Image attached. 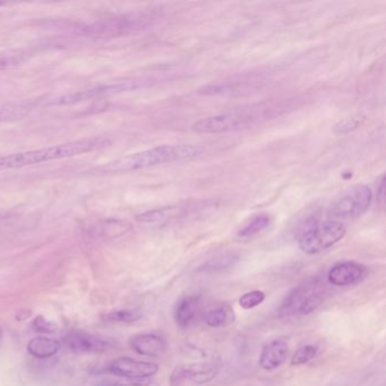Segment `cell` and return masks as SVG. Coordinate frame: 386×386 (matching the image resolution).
<instances>
[{
  "label": "cell",
  "instance_id": "6da1fadb",
  "mask_svg": "<svg viewBox=\"0 0 386 386\" xmlns=\"http://www.w3.org/2000/svg\"><path fill=\"white\" fill-rule=\"evenodd\" d=\"M299 100L296 97H286L248 104L196 121L193 124L192 130L200 134H221L248 130L291 111L297 108Z\"/></svg>",
  "mask_w": 386,
  "mask_h": 386
},
{
  "label": "cell",
  "instance_id": "7a4b0ae2",
  "mask_svg": "<svg viewBox=\"0 0 386 386\" xmlns=\"http://www.w3.org/2000/svg\"><path fill=\"white\" fill-rule=\"evenodd\" d=\"M110 144L111 141L106 137H91V139L67 142L64 144L53 145L49 148L8 154V156H0V171L23 168L27 165L48 163L53 160L67 159L81 154L102 150L110 146Z\"/></svg>",
  "mask_w": 386,
  "mask_h": 386
},
{
  "label": "cell",
  "instance_id": "3957f363",
  "mask_svg": "<svg viewBox=\"0 0 386 386\" xmlns=\"http://www.w3.org/2000/svg\"><path fill=\"white\" fill-rule=\"evenodd\" d=\"M203 146L195 144L161 145L156 148L128 154L104 167L106 172H126L150 168L165 163H179L202 156Z\"/></svg>",
  "mask_w": 386,
  "mask_h": 386
},
{
  "label": "cell",
  "instance_id": "277c9868",
  "mask_svg": "<svg viewBox=\"0 0 386 386\" xmlns=\"http://www.w3.org/2000/svg\"><path fill=\"white\" fill-rule=\"evenodd\" d=\"M152 20V16L146 13H134L69 29L77 36L86 38H116L144 29Z\"/></svg>",
  "mask_w": 386,
  "mask_h": 386
},
{
  "label": "cell",
  "instance_id": "5b68a950",
  "mask_svg": "<svg viewBox=\"0 0 386 386\" xmlns=\"http://www.w3.org/2000/svg\"><path fill=\"white\" fill-rule=\"evenodd\" d=\"M326 289L319 279H308L287 296L280 308L282 317L306 316L315 312L325 299Z\"/></svg>",
  "mask_w": 386,
  "mask_h": 386
},
{
  "label": "cell",
  "instance_id": "8992f818",
  "mask_svg": "<svg viewBox=\"0 0 386 386\" xmlns=\"http://www.w3.org/2000/svg\"><path fill=\"white\" fill-rule=\"evenodd\" d=\"M345 224L336 220L310 221L306 224L298 238V246L308 255H315L326 251L345 238Z\"/></svg>",
  "mask_w": 386,
  "mask_h": 386
},
{
  "label": "cell",
  "instance_id": "52a82bcc",
  "mask_svg": "<svg viewBox=\"0 0 386 386\" xmlns=\"http://www.w3.org/2000/svg\"><path fill=\"white\" fill-rule=\"evenodd\" d=\"M149 83H150V81L146 80V78H132V80L121 81V82L99 86V88H95V89L76 92V93L53 95V97L41 99L39 101V104L41 106H68V104H78L82 101L91 100V99H97V97L135 91V90L148 85Z\"/></svg>",
  "mask_w": 386,
  "mask_h": 386
},
{
  "label": "cell",
  "instance_id": "ba28073f",
  "mask_svg": "<svg viewBox=\"0 0 386 386\" xmlns=\"http://www.w3.org/2000/svg\"><path fill=\"white\" fill-rule=\"evenodd\" d=\"M268 77L262 73H249V74L237 75L226 78L220 82L211 83L198 90L203 95H223V97H236L255 93L268 85Z\"/></svg>",
  "mask_w": 386,
  "mask_h": 386
},
{
  "label": "cell",
  "instance_id": "9c48e42d",
  "mask_svg": "<svg viewBox=\"0 0 386 386\" xmlns=\"http://www.w3.org/2000/svg\"><path fill=\"white\" fill-rule=\"evenodd\" d=\"M373 193L368 186L356 185L336 198L331 205L330 214L334 218H357L369 209Z\"/></svg>",
  "mask_w": 386,
  "mask_h": 386
},
{
  "label": "cell",
  "instance_id": "30bf717a",
  "mask_svg": "<svg viewBox=\"0 0 386 386\" xmlns=\"http://www.w3.org/2000/svg\"><path fill=\"white\" fill-rule=\"evenodd\" d=\"M109 371L120 378H149L159 371V365L151 361H139L128 357H120L112 361Z\"/></svg>",
  "mask_w": 386,
  "mask_h": 386
},
{
  "label": "cell",
  "instance_id": "8fae6325",
  "mask_svg": "<svg viewBox=\"0 0 386 386\" xmlns=\"http://www.w3.org/2000/svg\"><path fill=\"white\" fill-rule=\"evenodd\" d=\"M367 275V268L354 261H345L334 264L327 272V281L336 287L354 286L361 282Z\"/></svg>",
  "mask_w": 386,
  "mask_h": 386
},
{
  "label": "cell",
  "instance_id": "7c38bea8",
  "mask_svg": "<svg viewBox=\"0 0 386 386\" xmlns=\"http://www.w3.org/2000/svg\"><path fill=\"white\" fill-rule=\"evenodd\" d=\"M65 343L69 350L78 354H100L111 348L108 340L82 331L71 332L66 336Z\"/></svg>",
  "mask_w": 386,
  "mask_h": 386
},
{
  "label": "cell",
  "instance_id": "4fadbf2b",
  "mask_svg": "<svg viewBox=\"0 0 386 386\" xmlns=\"http://www.w3.org/2000/svg\"><path fill=\"white\" fill-rule=\"evenodd\" d=\"M218 366L214 364H198V365L183 366L178 367L172 374V384L179 385V384L191 380L193 383L202 384L207 383L212 380L218 375Z\"/></svg>",
  "mask_w": 386,
  "mask_h": 386
},
{
  "label": "cell",
  "instance_id": "5bb4252c",
  "mask_svg": "<svg viewBox=\"0 0 386 386\" xmlns=\"http://www.w3.org/2000/svg\"><path fill=\"white\" fill-rule=\"evenodd\" d=\"M130 348L136 354L146 357H159L168 349V343L156 333H141L134 336L130 341Z\"/></svg>",
  "mask_w": 386,
  "mask_h": 386
},
{
  "label": "cell",
  "instance_id": "9a60e30c",
  "mask_svg": "<svg viewBox=\"0 0 386 386\" xmlns=\"http://www.w3.org/2000/svg\"><path fill=\"white\" fill-rule=\"evenodd\" d=\"M288 351H289V347L284 340L277 339L268 342L261 352V367L264 371H275L286 361Z\"/></svg>",
  "mask_w": 386,
  "mask_h": 386
},
{
  "label": "cell",
  "instance_id": "2e32d148",
  "mask_svg": "<svg viewBox=\"0 0 386 386\" xmlns=\"http://www.w3.org/2000/svg\"><path fill=\"white\" fill-rule=\"evenodd\" d=\"M201 306L200 296H185L178 301L174 310V319L181 329H186L194 323Z\"/></svg>",
  "mask_w": 386,
  "mask_h": 386
},
{
  "label": "cell",
  "instance_id": "e0dca14e",
  "mask_svg": "<svg viewBox=\"0 0 386 386\" xmlns=\"http://www.w3.org/2000/svg\"><path fill=\"white\" fill-rule=\"evenodd\" d=\"M189 209H191L189 207H180V205L160 207V209H151L148 212L142 213L136 216V220L142 223L163 224L181 218L186 213H188Z\"/></svg>",
  "mask_w": 386,
  "mask_h": 386
},
{
  "label": "cell",
  "instance_id": "ac0fdd59",
  "mask_svg": "<svg viewBox=\"0 0 386 386\" xmlns=\"http://www.w3.org/2000/svg\"><path fill=\"white\" fill-rule=\"evenodd\" d=\"M62 348V343L58 340L51 339L47 336H36L27 343V351L31 356L39 359H47L58 354Z\"/></svg>",
  "mask_w": 386,
  "mask_h": 386
},
{
  "label": "cell",
  "instance_id": "d6986e66",
  "mask_svg": "<svg viewBox=\"0 0 386 386\" xmlns=\"http://www.w3.org/2000/svg\"><path fill=\"white\" fill-rule=\"evenodd\" d=\"M272 223V216L266 213H260L248 219L239 229L237 236L240 239H251L266 231Z\"/></svg>",
  "mask_w": 386,
  "mask_h": 386
},
{
  "label": "cell",
  "instance_id": "ffe728a7",
  "mask_svg": "<svg viewBox=\"0 0 386 386\" xmlns=\"http://www.w3.org/2000/svg\"><path fill=\"white\" fill-rule=\"evenodd\" d=\"M235 321V312L230 307L227 305L216 307L212 310H207L204 315V322L207 326L218 329V327L226 326Z\"/></svg>",
  "mask_w": 386,
  "mask_h": 386
},
{
  "label": "cell",
  "instance_id": "44dd1931",
  "mask_svg": "<svg viewBox=\"0 0 386 386\" xmlns=\"http://www.w3.org/2000/svg\"><path fill=\"white\" fill-rule=\"evenodd\" d=\"M29 60V53L22 49L1 51L0 53V71L18 67Z\"/></svg>",
  "mask_w": 386,
  "mask_h": 386
},
{
  "label": "cell",
  "instance_id": "7402d4cb",
  "mask_svg": "<svg viewBox=\"0 0 386 386\" xmlns=\"http://www.w3.org/2000/svg\"><path fill=\"white\" fill-rule=\"evenodd\" d=\"M238 255L235 253L221 254L219 256L213 257L207 261L203 266H201L200 271L202 272H218L230 268L238 261Z\"/></svg>",
  "mask_w": 386,
  "mask_h": 386
},
{
  "label": "cell",
  "instance_id": "603a6c76",
  "mask_svg": "<svg viewBox=\"0 0 386 386\" xmlns=\"http://www.w3.org/2000/svg\"><path fill=\"white\" fill-rule=\"evenodd\" d=\"M29 106L24 104H0V123L18 120L29 113Z\"/></svg>",
  "mask_w": 386,
  "mask_h": 386
},
{
  "label": "cell",
  "instance_id": "cb8c5ba5",
  "mask_svg": "<svg viewBox=\"0 0 386 386\" xmlns=\"http://www.w3.org/2000/svg\"><path fill=\"white\" fill-rule=\"evenodd\" d=\"M142 317V312L137 310H118L110 312L104 316V319L115 323H133L139 321Z\"/></svg>",
  "mask_w": 386,
  "mask_h": 386
},
{
  "label": "cell",
  "instance_id": "d4e9b609",
  "mask_svg": "<svg viewBox=\"0 0 386 386\" xmlns=\"http://www.w3.org/2000/svg\"><path fill=\"white\" fill-rule=\"evenodd\" d=\"M319 347L314 345H307L296 351L291 358V366H301L310 363L319 354Z\"/></svg>",
  "mask_w": 386,
  "mask_h": 386
},
{
  "label": "cell",
  "instance_id": "484cf974",
  "mask_svg": "<svg viewBox=\"0 0 386 386\" xmlns=\"http://www.w3.org/2000/svg\"><path fill=\"white\" fill-rule=\"evenodd\" d=\"M266 294L260 290H254V291L246 292L239 299V305L244 310H251L255 307L260 306L263 301H266Z\"/></svg>",
  "mask_w": 386,
  "mask_h": 386
},
{
  "label": "cell",
  "instance_id": "4316f807",
  "mask_svg": "<svg viewBox=\"0 0 386 386\" xmlns=\"http://www.w3.org/2000/svg\"><path fill=\"white\" fill-rule=\"evenodd\" d=\"M113 386H159L152 378H121L112 383Z\"/></svg>",
  "mask_w": 386,
  "mask_h": 386
},
{
  "label": "cell",
  "instance_id": "83f0119b",
  "mask_svg": "<svg viewBox=\"0 0 386 386\" xmlns=\"http://www.w3.org/2000/svg\"><path fill=\"white\" fill-rule=\"evenodd\" d=\"M33 330L40 333H55L57 325L53 322L47 321L43 316H38L32 324Z\"/></svg>",
  "mask_w": 386,
  "mask_h": 386
},
{
  "label": "cell",
  "instance_id": "f1b7e54d",
  "mask_svg": "<svg viewBox=\"0 0 386 386\" xmlns=\"http://www.w3.org/2000/svg\"><path fill=\"white\" fill-rule=\"evenodd\" d=\"M360 125V118L358 117H354V118L345 119V121L340 123L339 126H336V130H339L340 133L343 132H348L350 130H354Z\"/></svg>",
  "mask_w": 386,
  "mask_h": 386
},
{
  "label": "cell",
  "instance_id": "f546056e",
  "mask_svg": "<svg viewBox=\"0 0 386 386\" xmlns=\"http://www.w3.org/2000/svg\"><path fill=\"white\" fill-rule=\"evenodd\" d=\"M0 338H1V326H0Z\"/></svg>",
  "mask_w": 386,
  "mask_h": 386
}]
</instances>
